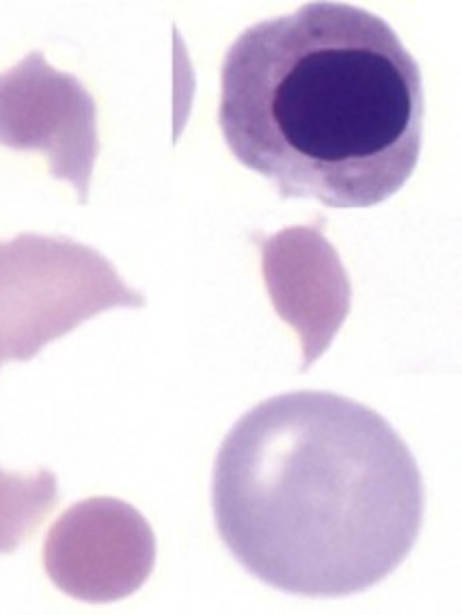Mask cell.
Masks as SVG:
<instances>
[{
  "label": "cell",
  "instance_id": "cell-1",
  "mask_svg": "<svg viewBox=\"0 0 462 615\" xmlns=\"http://www.w3.org/2000/svg\"><path fill=\"white\" fill-rule=\"evenodd\" d=\"M214 523L236 562L275 590L339 598L396 570L424 523V477L376 410L294 391L244 413L216 454Z\"/></svg>",
  "mask_w": 462,
  "mask_h": 615
},
{
  "label": "cell",
  "instance_id": "cell-2",
  "mask_svg": "<svg viewBox=\"0 0 462 615\" xmlns=\"http://www.w3.org/2000/svg\"><path fill=\"white\" fill-rule=\"evenodd\" d=\"M424 113L413 54L391 24L348 3L255 24L223 61L225 143L283 199L383 203L417 167Z\"/></svg>",
  "mask_w": 462,
  "mask_h": 615
},
{
  "label": "cell",
  "instance_id": "cell-3",
  "mask_svg": "<svg viewBox=\"0 0 462 615\" xmlns=\"http://www.w3.org/2000/svg\"><path fill=\"white\" fill-rule=\"evenodd\" d=\"M117 307H145V296L100 251L42 234L0 242V367L35 359L52 341Z\"/></svg>",
  "mask_w": 462,
  "mask_h": 615
},
{
  "label": "cell",
  "instance_id": "cell-4",
  "mask_svg": "<svg viewBox=\"0 0 462 615\" xmlns=\"http://www.w3.org/2000/svg\"><path fill=\"white\" fill-rule=\"evenodd\" d=\"M0 145L46 156L50 175L70 182L85 205L100 154L95 98L33 50L0 74Z\"/></svg>",
  "mask_w": 462,
  "mask_h": 615
},
{
  "label": "cell",
  "instance_id": "cell-5",
  "mask_svg": "<svg viewBox=\"0 0 462 615\" xmlns=\"http://www.w3.org/2000/svg\"><path fill=\"white\" fill-rule=\"evenodd\" d=\"M156 566V536L130 503L93 497L67 508L48 531L44 568L80 603H117L139 592Z\"/></svg>",
  "mask_w": 462,
  "mask_h": 615
},
{
  "label": "cell",
  "instance_id": "cell-6",
  "mask_svg": "<svg viewBox=\"0 0 462 615\" xmlns=\"http://www.w3.org/2000/svg\"><path fill=\"white\" fill-rule=\"evenodd\" d=\"M257 244L275 311L301 337V372H305L329 350L348 318L350 277L335 246L324 236V221L281 229Z\"/></svg>",
  "mask_w": 462,
  "mask_h": 615
},
{
  "label": "cell",
  "instance_id": "cell-7",
  "mask_svg": "<svg viewBox=\"0 0 462 615\" xmlns=\"http://www.w3.org/2000/svg\"><path fill=\"white\" fill-rule=\"evenodd\" d=\"M59 505V480L48 469L7 473L0 469V555L18 551Z\"/></svg>",
  "mask_w": 462,
  "mask_h": 615
}]
</instances>
